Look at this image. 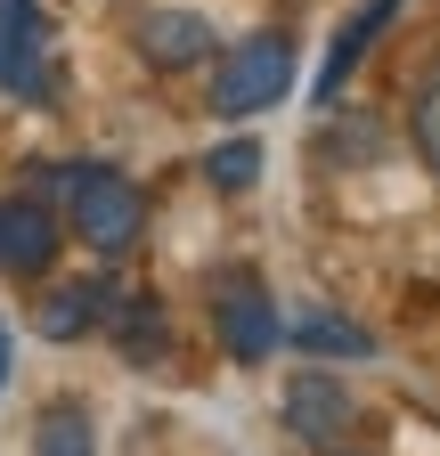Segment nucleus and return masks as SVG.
Returning a JSON list of instances; mask_svg holds the SVG:
<instances>
[{
	"mask_svg": "<svg viewBox=\"0 0 440 456\" xmlns=\"http://www.w3.org/2000/svg\"><path fill=\"white\" fill-rule=\"evenodd\" d=\"M33 196L49 212H66V228L90 245V253H131L139 245V228H147V196L139 180H123L115 163H98V155H66V163H33Z\"/></svg>",
	"mask_w": 440,
	"mask_h": 456,
	"instance_id": "obj_1",
	"label": "nucleus"
},
{
	"mask_svg": "<svg viewBox=\"0 0 440 456\" xmlns=\"http://www.w3.org/2000/svg\"><path fill=\"white\" fill-rule=\"evenodd\" d=\"M33 456H98V432H90V408H82V399H66V408L41 416Z\"/></svg>",
	"mask_w": 440,
	"mask_h": 456,
	"instance_id": "obj_12",
	"label": "nucleus"
},
{
	"mask_svg": "<svg viewBox=\"0 0 440 456\" xmlns=\"http://www.w3.org/2000/svg\"><path fill=\"white\" fill-rule=\"evenodd\" d=\"M106 310H115V285H106V277H66L58 294L33 302V326L49 342H82L90 326H106Z\"/></svg>",
	"mask_w": 440,
	"mask_h": 456,
	"instance_id": "obj_8",
	"label": "nucleus"
},
{
	"mask_svg": "<svg viewBox=\"0 0 440 456\" xmlns=\"http://www.w3.org/2000/svg\"><path fill=\"white\" fill-rule=\"evenodd\" d=\"M294 33H245V41H229L212 57V82H204V106L220 114V123H253V114H269V106H286L294 98Z\"/></svg>",
	"mask_w": 440,
	"mask_h": 456,
	"instance_id": "obj_2",
	"label": "nucleus"
},
{
	"mask_svg": "<svg viewBox=\"0 0 440 456\" xmlns=\"http://www.w3.org/2000/svg\"><path fill=\"white\" fill-rule=\"evenodd\" d=\"M204 180H212L220 196H245V188L261 180V147H253V139H220V147L204 155Z\"/></svg>",
	"mask_w": 440,
	"mask_h": 456,
	"instance_id": "obj_14",
	"label": "nucleus"
},
{
	"mask_svg": "<svg viewBox=\"0 0 440 456\" xmlns=\"http://www.w3.org/2000/svg\"><path fill=\"white\" fill-rule=\"evenodd\" d=\"M278 416H286L294 440H343V432H351V391H343V375L302 367V375L286 383V399H278Z\"/></svg>",
	"mask_w": 440,
	"mask_h": 456,
	"instance_id": "obj_7",
	"label": "nucleus"
},
{
	"mask_svg": "<svg viewBox=\"0 0 440 456\" xmlns=\"http://www.w3.org/2000/svg\"><path fill=\"white\" fill-rule=\"evenodd\" d=\"M0 391H9V326H0Z\"/></svg>",
	"mask_w": 440,
	"mask_h": 456,
	"instance_id": "obj_15",
	"label": "nucleus"
},
{
	"mask_svg": "<svg viewBox=\"0 0 440 456\" xmlns=\"http://www.w3.org/2000/svg\"><path fill=\"white\" fill-rule=\"evenodd\" d=\"M106 334H115V351H123L131 367H155L163 351H172V326H163V302H155V294H115Z\"/></svg>",
	"mask_w": 440,
	"mask_h": 456,
	"instance_id": "obj_10",
	"label": "nucleus"
},
{
	"mask_svg": "<svg viewBox=\"0 0 440 456\" xmlns=\"http://www.w3.org/2000/svg\"><path fill=\"white\" fill-rule=\"evenodd\" d=\"M131 49L147 57L155 74H188V66L212 57V25L196 9H139L131 17Z\"/></svg>",
	"mask_w": 440,
	"mask_h": 456,
	"instance_id": "obj_6",
	"label": "nucleus"
},
{
	"mask_svg": "<svg viewBox=\"0 0 440 456\" xmlns=\"http://www.w3.org/2000/svg\"><path fill=\"white\" fill-rule=\"evenodd\" d=\"M408 139H416L424 171H440V57L424 66V82H416V98H408Z\"/></svg>",
	"mask_w": 440,
	"mask_h": 456,
	"instance_id": "obj_13",
	"label": "nucleus"
},
{
	"mask_svg": "<svg viewBox=\"0 0 440 456\" xmlns=\"http://www.w3.org/2000/svg\"><path fill=\"white\" fill-rule=\"evenodd\" d=\"M286 342H294V351H310V359H367V351H375V334H367V326H351V318H335V310L294 318V326H286Z\"/></svg>",
	"mask_w": 440,
	"mask_h": 456,
	"instance_id": "obj_11",
	"label": "nucleus"
},
{
	"mask_svg": "<svg viewBox=\"0 0 440 456\" xmlns=\"http://www.w3.org/2000/svg\"><path fill=\"white\" fill-rule=\"evenodd\" d=\"M212 334H220V351H229L237 367H253V359H269L286 342V318H278V294L253 277V269H237V277H220V294H212Z\"/></svg>",
	"mask_w": 440,
	"mask_h": 456,
	"instance_id": "obj_4",
	"label": "nucleus"
},
{
	"mask_svg": "<svg viewBox=\"0 0 440 456\" xmlns=\"http://www.w3.org/2000/svg\"><path fill=\"white\" fill-rule=\"evenodd\" d=\"M58 212L41 196H0V277H41L58 261Z\"/></svg>",
	"mask_w": 440,
	"mask_h": 456,
	"instance_id": "obj_5",
	"label": "nucleus"
},
{
	"mask_svg": "<svg viewBox=\"0 0 440 456\" xmlns=\"http://www.w3.org/2000/svg\"><path fill=\"white\" fill-rule=\"evenodd\" d=\"M0 90L17 106H58V90H66L41 0H0Z\"/></svg>",
	"mask_w": 440,
	"mask_h": 456,
	"instance_id": "obj_3",
	"label": "nucleus"
},
{
	"mask_svg": "<svg viewBox=\"0 0 440 456\" xmlns=\"http://www.w3.org/2000/svg\"><path fill=\"white\" fill-rule=\"evenodd\" d=\"M400 17V0H359V9L343 17V33H335V49H326V66H318V106H335L343 98V82L359 74V57L375 49V33Z\"/></svg>",
	"mask_w": 440,
	"mask_h": 456,
	"instance_id": "obj_9",
	"label": "nucleus"
}]
</instances>
